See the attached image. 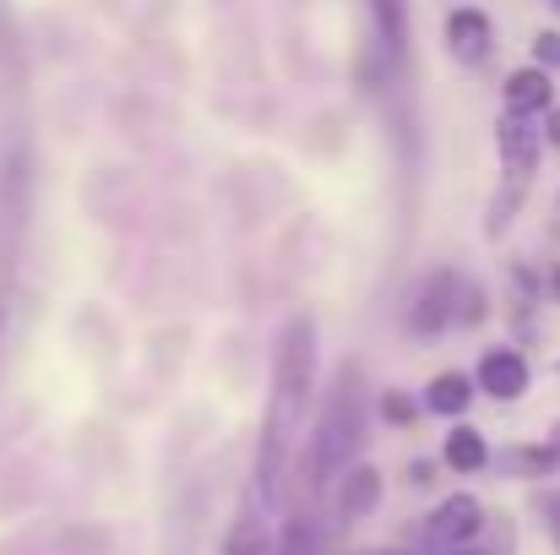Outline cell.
I'll return each instance as SVG.
<instances>
[{
	"label": "cell",
	"instance_id": "1",
	"mask_svg": "<svg viewBox=\"0 0 560 555\" xmlns=\"http://www.w3.org/2000/svg\"><path fill=\"white\" fill-rule=\"evenodd\" d=\"M322 366V338L316 322L300 311L283 322L278 333V355H272V392H267V419H261V447H256V496L278 501L283 496V474H289V441L300 430V414L311 403Z\"/></svg>",
	"mask_w": 560,
	"mask_h": 555
},
{
	"label": "cell",
	"instance_id": "2",
	"mask_svg": "<svg viewBox=\"0 0 560 555\" xmlns=\"http://www.w3.org/2000/svg\"><path fill=\"white\" fill-rule=\"evenodd\" d=\"M365 414H371L365 381H360L354 366H343L332 397H327V408L316 414V430H311V447H305V463H300L305 490H327V485L349 469V458H354L360 441H365Z\"/></svg>",
	"mask_w": 560,
	"mask_h": 555
},
{
	"label": "cell",
	"instance_id": "3",
	"mask_svg": "<svg viewBox=\"0 0 560 555\" xmlns=\"http://www.w3.org/2000/svg\"><path fill=\"white\" fill-rule=\"evenodd\" d=\"M479 534H485V501H479V496H446V501L424 518L419 545H424V551H463V545H474Z\"/></svg>",
	"mask_w": 560,
	"mask_h": 555
},
{
	"label": "cell",
	"instance_id": "4",
	"mask_svg": "<svg viewBox=\"0 0 560 555\" xmlns=\"http://www.w3.org/2000/svg\"><path fill=\"white\" fill-rule=\"evenodd\" d=\"M495 148H501V164L512 181H528L539 170V153H545V137L534 131L528 115H506L501 109V126H495Z\"/></svg>",
	"mask_w": 560,
	"mask_h": 555
},
{
	"label": "cell",
	"instance_id": "5",
	"mask_svg": "<svg viewBox=\"0 0 560 555\" xmlns=\"http://www.w3.org/2000/svg\"><path fill=\"white\" fill-rule=\"evenodd\" d=\"M479 392H490V397H501V403H517L523 392H528V381H534V370L528 360L517 355V349H490L485 360H479Z\"/></svg>",
	"mask_w": 560,
	"mask_h": 555
},
{
	"label": "cell",
	"instance_id": "6",
	"mask_svg": "<svg viewBox=\"0 0 560 555\" xmlns=\"http://www.w3.org/2000/svg\"><path fill=\"white\" fill-rule=\"evenodd\" d=\"M375 501H381V469H371V463L343 469V474L332 479V507H338V518H343V523L371 518Z\"/></svg>",
	"mask_w": 560,
	"mask_h": 555
},
{
	"label": "cell",
	"instance_id": "7",
	"mask_svg": "<svg viewBox=\"0 0 560 555\" xmlns=\"http://www.w3.org/2000/svg\"><path fill=\"white\" fill-rule=\"evenodd\" d=\"M452 294H457V273H430V278L413 289L408 327H413V333H441V327L452 322Z\"/></svg>",
	"mask_w": 560,
	"mask_h": 555
},
{
	"label": "cell",
	"instance_id": "8",
	"mask_svg": "<svg viewBox=\"0 0 560 555\" xmlns=\"http://www.w3.org/2000/svg\"><path fill=\"white\" fill-rule=\"evenodd\" d=\"M490 16L479 11V5H457L452 16H446V44H452V55L463 60V66H479L485 55H490Z\"/></svg>",
	"mask_w": 560,
	"mask_h": 555
},
{
	"label": "cell",
	"instance_id": "9",
	"mask_svg": "<svg viewBox=\"0 0 560 555\" xmlns=\"http://www.w3.org/2000/svg\"><path fill=\"white\" fill-rule=\"evenodd\" d=\"M550 71H539V66H523V71H512L506 77V88H501V99H506V115H539V109H550Z\"/></svg>",
	"mask_w": 560,
	"mask_h": 555
},
{
	"label": "cell",
	"instance_id": "10",
	"mask_svg": "<svg viewBox=\"0 0 560 555\" xmlns=\"http://www.w3.org/2000/svg\"><path fill=\"white\" fill-rule=\"evenodd\" d=\"M441 463H446L452 474H479V469L490 463V441H485L474 425H452L446 441H441Z\"/></svg>",
	"mask_w": 560,
	"mask_h": 555
},
{
	"label": "cell",
	"instance_id": "11",
	"mask_svg": "<svg viewBox=\"0 0 560 555\" xmlns=\"http://www.w3.org/2000/svg\"><path fill=\"white\" fill-rule=\"evenodd\" d=\"M424 403H430L435 414H446V419L468 414V403H474V375H463V370H441V375L424 386Z\"/></svg>",
	"mask_w": 560,
	"mask_h": 555
},
{
	"label": "cell",
	"instance_id": "12",
	"mask_svg": "<svg viewBox=\"0 0 560 555\" xmlns=\"http://www.w3.org/2000/svg\"><path fill=\"white\" fill-rule=\"evenodd\" d=\"M501 469L506 474H523V479H539V474H550V469H560V447H512L506 458H501Z\"/></svg>",
	"mask_w": 560,
	"mask_h": 555
},
{
	"label": "cell",
	"instance_id": "13",
	"mask_svg": "<svg viewBox=\"0 0 560 555\" xmlns=\"http://www.w3.org/2000/svg\"><path fill=\"white\" fill-rule=\"evenodd\" d=\"M371 11H375V27H381L386 49L402 55V44H408V0H371Z\"/></svg>",
	"mask_w": 560,
	"mask_h": 555
},
{
	"label": "cell",
	"instance_id": "14",
	"mask_svg": "<svg viewBox=\"0 0 560 555\" xmlns=\"http://www.w3.org/2000/svg\"><path fill=\"white\" fill-rule=\"evenodd\" d=\"M223 555H272V545H267V529H261V518H256V512H240V523L229 529V545H223Z\"/></svg>",
	"mask_w": 560,
	"mask_h": 555
},
{
	"label": "cell",
	"instance_id": "15",
	"mask_svg": "<svg viewBox=\"0 0 560 555\" xmlns=\"http://www.w3.org/2000/svg\"><path fill=\"white\" fill-rule=\"evenodd\" d=\"M278 555H322L311 518H289V529H283V540H278Z\"/></svg>",
	"mask_w": 560,
	"mask_h": 555
},
{
	"label": "cell",
	"instance_id": "16",
	"mask_svg": "<svg viewBox=\"0 0 560 555\" xmlns=\"http://www.w3.org/2000/svg\"><path fill=\"white\" fill-rule=\"evenodd\" d=\"M534 66H539V71H556V66H560V33H550V27H545V33L534 38Z\"/></svg>",
	"mask_w": 560,
	"mask_h": 555
},
{
	"label": "cell",
	"instance_id": "17",
	"mask_svg": "<svg viewBox=\"0 0 560 555\" xmlns=\"http://www.w3.org/2000/svg\"><path fill=\"white\" fill-rule=\"evenodd\" d=\"M539 512H545V529H550V545L560 555V490H550L545 501H539Z\"/></svg>",
	"mask_w": 560,
	"mask_h": 555
},
{
	"label": "cell",
	"instance_id": "18",
	"mask_svg": "<svg viewBox=\"0 0 560 555\" xmlns=\"http://www.w3.org/2000/svg\"><path fill=\"white\" fill-rule=\"evenodd\" d=\"M381 408H386V419H408V414H413V408H408V397H397V392H392V397H381Z\"/></svg>",
	"mask_w": 560,
	"mask_h": 555
},
{
	"label": "cell",
	"instance_id": "19",
	"mask_svg": "<svg viewBox=\"0 0 560 555\" xmlns=\"http://www.w3.org/2000/svg\"><path fill=\"white\" fill-rule=\"evenodd\" d=\"M539 137H545V142H550V148H560V109H550V126H545V131H539Z\"/></svg>",
	"mask_w": 560,
	"mask_h": 555
},
{
	"label": "cell",
	"instance_id": "20",
	"mask_svg": "<svg viewBox=\"0 0 560 555\" xmlns=\"http://www.w3.org/2000/svg\"><path fill=\"white\" fill-rule=\"evenodd\" d=\"M550 294L560 300V262H556V273H550Z\"/></svg>",
	"mask_w": 560,
	"mask_h": 555
},
{
	"label": "cell",
	"instance_id": "21",
	"mask_svg": "<svg viewBox=\"0 0 560 555\" xmlns=\"http://www.w3.org/2000/svg\"><path fill=\"white\" fill-rule=\"evenodd\" d=\"M556 5H560V0H556Z\"/></svg>",
	"mask_w": 560,
	"mask_h": 555
}]
</instances>
